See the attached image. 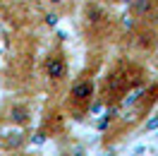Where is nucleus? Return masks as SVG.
<instances>
[{"label": "nucleus", "mask_w": 158, "mask_h": 156, "mask_svg": "<svg viewBox=\"0 0 158 156\" xmlns=\"http://www.w3.org/2000/svg\"><path fill=\"white\" fill-rule=\"evenodd\" d=\"M84 20H86V24H89L91 29H96V27H101V24L108 22V12L103 10L101 5H96V2H89V5L84 7Z\"/></svg>", "instance_id": "3"}, {"label": "nucleus", "mask_w": 158, "mask_h": 156, "mask_svg": "<svg viewBox=\"0 0 158 156\" xmlns=\"http://www.w3.org/2000/svg\"><path fill=\"white\" fill-rule=\"evenodd\" d=\"M12 135H15V137H7L5 144H7V146H19L22 144V135H19V132H12Z\"/></svg>", "instance_id": "6"}, {"label": "nucleus", "mask_w": 158, "mask_h": 156, "mask_svg": "<svg viewBox=\"0 0 158 156\" xmlns=\"http://www.w3.org/2000/svg\"><path fill=\"white\" fill-rule=\"evenodd\" d=\"M46 2H48L50 7H60V5H62V2H65V0H46Z\"/></svg>", "instance_id": "10"}, {"label": "nucleus", "mask_w": 158, "mask_h": 156, "mask_svg": "<svg viewBox=\"0 0 158 156\" xmlns=\"http://www.w3.org/2000/svg\"><path fill=\"white\" fill-rule=\"evenodd\" d=\"M129 7H132V15L139 17V20H146V17H153L158 12L156 0H129Z\"/></svg>", "instance_id": "4"}, {"label": "nucleus", "mask_w": 158, "mask_h": 156, "mask_svg": "<svg viewBox=\"0 0 158 156\" xmlns=\"http://www.w3.org/2000/svg\"><path fill=\"white\" fill-rule=\"evenodd\" d=\"M43 70H46V77L53 79V82H60V79L67 75V60H65V53L62 50H53L48 53V58L43 63Z\"/></svg>", "instance_id": "1"}, {"label": "nucleus", "mask_w": 158, "mask_h": 156, "mask_svg": "<svg viewBox=\"0 0 158 156\" xmlns=\"http://www.w3.org/2000/svg\"><path fill=\"white\" fill-rule=\"evenodd\" d=\"M43 139H46V135H43V132H41V135H36V137H34V142H36V144H41Z\"/></svg>", "instance_id": "11"}, {"label": "nucleus", "mask_w": 158, "mask_h": 156, "mask_svg": "<svg viewBox=\"0 0 158 156\" xmlns=\"http://www.w3.org/2000/svg\"><path fill=\"white\" fill-rule=\"evenodd\" d=\"M156 127H158V115H156V118H151V120L146 123V130H156Z\"/></svg>", "instance_id": "8"}, {"label": "nucleus", "mask_w": 158, "mask_h": 156, "mask_svg": "<svg viewBox=\"0 0 158 156\" xmlns=\"http://www.w3.org/2000/svg\"><path fill=\"white\" fill-rule=\"evenodd\" d=\"M122 27H125V29H132V27H134L132 17H122Z\"/></svg>", "instance_id": "9"}, {"label": "nucleus", "mask_w": 158, "mask_h": 156, "mask_svg": "<svg viewBox=\"0 0 158 156\" xmlns=\"http://www.w3.org/2000/svg\"><path fill=\"white\" fill-rule=\"evenodd\" d=\"M94 96V82L91 79H79L69 89V101L72 106H89Z\"/></svg>", "instance_id": "2"}, {"label": "nucleus", "mask_w": 158, "mask_h": 156, "mask_svg": "<svg viewBox=\"0 0 158 156\" xmlns=\"http://www.w3.org/2000/svg\"><path fill=\"white\" fill-rule=\"evenodd\" d=\"M74 156H84V151H77V154H74Z\"/></svg>", "instance_id": "12"}, {"label": "nucleus", "mask_w": 158, "mask_h": 156, "mask_svg": "<svg viewBox=\"0 0 158 156\" xmlns=\"http://www.w3.org/2000/svg\"><path fill=\"white\" fill-rule=\"evenodd\" d=\"M43 20H46V24H48V27H55L60 17H58V12H48V15L43 17Z\"/></svg>", "instance_id": "7"}, {"label": "nucleus", "mask_w": 158, "mask_h": 156, "mask_svg": "<svg viewBox=\"0 0 158 156\" xmlns=\"http://www.w3.org/2000/svg\"><path fill=\"white\" fill-rule=\"evenodd\" d=\"M31 118V110L27 103H15V106L10 108V120L15 123V125H27Z\"/></svg>", "instance_id": "5"}, {"label": "nucleus", "mask_w": 158, "mask_h": 156, "mask_svg": "<svg viewBox=\"0 0 158 156\" xmlns=\"http://www.w3.org/2000/svg\"><path fill=\"white\" fill-rule=\"evenodd\" d=\"M120 2H129V0H120Z\"/></svg>", "instance_id": "13"}, {"label": "nucleus", "mask_w": 158, "mask_h": 156, "mask_svg": "<svg viewBox=\"0 0 158 156\" xmlns=\"http://www.w3.org/2000/svg\"><path fill=\"white\" fill-rule=\"evenodd\" d=\"M156 5H158V0H156Z\"/></svg>", "instance_id": "14"}]
</instances>
